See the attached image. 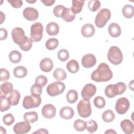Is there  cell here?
<instances>
[{
	"label": "cell",
	"mask_w": 134,
	"mask_h": 134,
	"mask_svg": "<svg viewBox=\"0 0 134 134\" xmlns=\"http://www.w3.org/2000/svg\"><path fill=\"white\" fill-rule=\"evenodd\" d=\"M113 72L109 65L105 63L99 64L97 68L91 74V79L96 82H107L113 77Z\"/></svg>",
	"instance_id": "1"
},
{
	"label": "cell",
	"mask_w": 134,
	"mask_h": 134,
	"mask_svg": "<svg viewBox=\"0 0 134 134\" xmlns=\"http://www.w3.org/2000/svg\"><path fill=\"white\" fill-rule=\"evenodd\" d=\"M107 59L114 65L120 64L123 60V55L121 51L116 46L111 47L107 53Z\"/></svg>",
	"instance_id": "2"
},
{
	"label": "cell",
	"mask_w": 134,
	"mask_h": 134,
	"mask_svg": "<svg viewBox=\"0 0 134 134\" xmlns=\"http://www.w3.org/2000/svg\"><path fill=\"white\" fill-rule=\"evenodd\" d=\"M111 17L110 11L107 8L101 9L97 13L95 19V24L98 28L104 27Z\"/></svg>",
	"instance_id": "3"
},
{
	"label": "cell",
	"mask_w": 134,
	"mask_h": 134,
	"mask_svg": "<svg viewBox=\"0 0 134 134\" xmlns=\"http://www.w3.org/2000/svg\"><path fill=\"white\" fill-rule=\"evenodd\" d=\"M78 114L82 118L88 117L92 113L91 103L89 100L81 99L77 105Z\"/></svg>",
	"instance_id": "4"
},
{
	"label": "cell",
	"mask_w": 134,
	"mask_h": 134,
	"mask_svg": "<svg viewBox=\"0 0 134 134\" xmlns=\"http://www.w3.org/2000/svg\"><path fill=\"white\" fill-rule=\"evenodd\" d=\"M43 27L41 23L37 22L31 26L30 27V39L34 42H39L43 37Z\"/></svg>",
	"instance_id": "5"
},
{
	"label": "cell",
	"mask_w": 134,
	"mask_h": 134,
	"mask_svg": "<svg viewBox=\"0 0 134 134\" xmlns=\"http://www.w3.org/2000/svg\"><path fill=\"white\" fill-rule=\"evenodd\" d=\"M65 84L60 82L56 81L49 84L47 87V92L49 95L52 97L61 94L65 90Z\"/></svg>",
	"instance_id": "6"
},
{
	"label": "cell",
	"mask_w": 134,
	"mask_h": 134,
	"mask_svg": "<svg viewBox=\"0 0 134 134\" xmlns=\"http://www.w3.org/2000/svg\"><path fill=\"white\" fill-rule=\"evenodd\" d=\"M41 102L40 96H35L28 95L24 98L23 101V106L26 109L36 108L40 106Z\"/></svg>",
	"instance_id": "7"
},
{
	"label": "cell",
	"mask_w": 134,
	"mask_h": 134,
	"mask_svg": "<svg viewBox=\"0 0 134 134\" xmlns=\"http://www.w3.org/2000/svg\"><path fill=\"white\" fill-rule=\"evenodd\" d=\"M12 37L14 43L19 46L24 43L28 38L25 35L24 30L20 27H15L12 30Z\"/></svg>",
	"instance_id": "8"
},
{
	"label": "cell",
	"mask_w": 134,
	"mask_h": 134,
	"mask_svg": "<svg viewBox=\"0 0 134 134\" xmlns=\"http://www.w3.org/2000/svg\"><path fill=\"white\" fill-rule=\"evenodd\" d=\"M130 107V103L126 97H121L117 99L115 104V110L120 114H125Z\"/></svg>",
	"instance_id": "9"
},
{
	"label": "cell",
	"mask_w": 134,
	"mask_h": 134,
	"mask_svg": "<svg viewBox=\"0 0 134 134\" xmlns=\"http://www.w3.org/2000/svg\"><path fill=\"white\" fill-rule=\"evenodd\" d=\"M96 92V87L91 84H86L81 91V96L84 99L89 100L91 99Z\"/></svg>",
	"instance_id": "10"
},
{
	"label": "cell",
	"mask_w": 134,
	"mask_h": 134,
	"mask_svg": "<svg viewBox=\"0 0 134 134\" xmlns=\"http://www.w3.org/2000/svg\"><path fill=\"white\" fill-rule=\"evenodd\" d=\"M29 123L28 121L25 120L24 121L19 122L16 124L13 127L14 132L17 134L28 133L31 129V126Z\"/></svg>",
	"instance_id": "11"
},
{
	"label": "cell",
	"mask_w": 134,
	"mask_h": 134,
	"mask_svg": "<svg viewBox=\"0 0 134 134\" xmlns=\"http://www.w3.org/2000/svg\"><path fill=\"white\" fill-rule=\"evenodd\" d=\"M24 17L27 20L31 21L36 20L39 16L38 10L33 7H27L25 8L23 12Z\"/></svg>",
	"instance_id": "12"
},
{
	"label": "cell",
	"mask_w": 134,
	"mask_h": 134,
	"mask_svg": "<svg viewBox=\"0 0 134 134\" xmlns=\"http://www.w3.org/2000/svg\"><path fill=\"white\" fill-rule=\"evenodd\" d=\"M96 58L95 56L91 53L84 55L82 58V64L85 68H91L94 66L96 63Z\"/></svg>",
	"instance_id": "13"
},
{
	"label": "cell",
	"mask_w": 134,
	"mask_h": 134,
	"mask_svg": "<svg viewBox=\"0 0 134 134\" xmlns=\"http://www.w3.org/2000/svg\"><path fill=\"white\" fill-rule=\"evenodd\" d=\"M42 116L47 119L53 118L56 114V108L52 104H48L44 105L41 110Z\"/></svg>",
	"instance_id": "14"
},
{
	"label": "cell",
	"mask_w": 134,
	"mask_h": 134,
	"mask_svg": "<svg viewBox=\"0 0 134 134\" xmlns=\"http://www.w3.org/2000/svg\"><path fill=\"white\" fill-rule=\"evenodd\" d=\"M39 66L42 71L44 72H49L53 69V63L51 59L49 58H45L41 60Z\"/></svg>",
	"instance_id": "15"
},
{
	"label": "cell",
	"mask_w": 134,
	"mask_h": 134,
	"mask_svg": "<svg viewBox=\"0 0 134 134\" xmlns=\"http://www.w3.org/2000/svg\"><path fill=\"white\" fill-rule=\"evenodd\" d=\"M95 28L94 26L90 23L84 25L81 28V34L85 38H89L93 36L95 34Z\"/></svg>",
	"instance_id": "16"
},
{
	"label": "cell",
	"mask_w": 134,
	"mask_h": 134,
	"mask_svg": "<svg viewBox=\"0 0 134 134\" xmlns=\"http://www.w3.org/2000/svg\"><path fill=\"white\" fill-rule=\"evenodd\" d=\"M120 127L126 134H131L133 132V124L129 119L122 120L120 122Z\"/></svg>",
	"instance_id": "17"
},
{
	"label": "cell",
	"mask_w": 134,
	"mask_h": 134,
	"mask_svg": "<svg viewBox=\"0 0 134 134\" xmlns=\"http://www.w3.org/2000/svg\"><path fill=\"white\" fill-rule=\"evenodd\" d=\"M108 32L110 36L114 38H116L120 35L121 31V28L118 24L112 23L108 27Z\"/></svg>",
	"instance_id": "18"
},
{
	"label": "cell",
	"mask_w": 134,
	"mask_h": 134,
	"mask_svg": "<svg viewBox=\"0 0 134 134\" xmlns=\"http://www.w3.org/2000/svg\"><path fill=\"white\" fill-rule=\"evenodd\" d=\"M60 117L64 119H70L74 116V110L69 106H64L60 110Z\"/></svg>",
	"instance_id": "19"
},
{
	"label": "cell",
	"mask_w": 134,
	"mask_h": 134,
	"mask_svg": "<svg viewBox=\"0 0 134 134\" xmlns=\"http://www.w3.org/2000/svg\"><path fill=\"white\" fill-rule=\"evenodd\" d=\"M105 94L108 98H113L118 95V91L116 84H109L105 89Z\"/></svg>",
	"instance_id": "20"
},
{
	"label": "cell",
	"mask_w": 134,
	"mask_h": 134,
	"mask_svg": "<svg viewBox=\"0 0 134 134\" xmlns=\"http://www.w3.org/2000/svg\"><path fill=\"white\" fill-rule=\"evenodd\" d=\"M46 31L50 36H55L59 32V26L55 22H50L46 26Z\"/></svg>",
	"instance_id": "21"
},
{
	"label": "cell",
	"mask_w": 134,
	"mask_h": 134,
	"mask_svg": "<svg viewBox=\"0 0 134 134\" xmlns=\"http://www.w3.org/2000/svg\"><path fill=\"white\" fill-rule=\"evenodd\" d=\"M20 98V94L19 92L16 90H13L8 97V99L11 106H16L18 105Z\"/></svg>",
	"instance_id": "22"
},
{
	"label": "cell",
	"mask_w": 134,
	"mask_h": 134,
	"mask_svg": "<svg viewBox=\"0 0 134 134\" xmlns=\"http://www.w3.org/2000/svg\"><path fill=\"white\" fill-rule=\"evenodd\" d=\"M1 94L0 95H5L10 94L13 91V85L10 82H5L0 86Z\"/></svg>",
	"instance_id": "23"
},
{
	"label": "cell",
	"mask_w": 134,
	"mask_h": 134,
	"mask_svg": "<svg viewBox=\"0 0 134 134\" xmlns=\"http://www.w3.org/2000/svg\"><path fill=\"white\" fill-rule=\"evenodd\" d=\"M61 18L66 22H71L75 19V15L72 12L71 8L65 7Z\"/></svg>",
	"instance_id": "24"
},
{
	"label": "cell",
	"mask_w": 134,
	"mask_h": 134,
	"mask_svg": "<svg viewBox=\"0 0 134 134\" xmlns=\"http://www.w3.org/2000/svg\"><path fill=\"white\" fill-rule=\"evenodd\" d=\"M13 74L17 78H23L27 75V70L24 66H18L14 68Z\"/></svg>",
	"instance_id": "25"
},
{
	"label": "cell",
	"mask_w": 134,
	"mask_h": 134,
	"mask_svg": "<svg viewBox=\"0 0 134 134\" xmlns=\"http://www.w3.org/2000/svg\"><path fill=\"white\" fill-rule=\"evenodd\" d=\"M72 2V5L71 9L72 12L75 15L80 13L82 10V7L84 4L85 2L84 1L73 0Z\"/></svg>",
	"instance_id": "26"
},
{
	"label": "cell",
	"mask_w": 134,
	"mask_h": 134,
	"mask_svg": "<svg viewBox=\"0 0 134 134\" xmlns=\"http://www.w3.org/2000/svg\"><path fill=\"white\" fill-rule=\"evenodd\" d=\"M11 106L8 97L5 95H0V110L1 112L8 110Z\"/></svg>",
	"instance_id": "27"
},
{
	"label": "cell",
	"mask_w": 134,
	"mask_h": 134,
	"mask_svg": "<svg viewBox=\"0 0 134 134\" xmlns=\"http://www.w3.org/2000/svg\"><path fill=\"white\" fill-rule=\"evenodd\" d=\"M66 68L69 72L75 73L79 70V64L76 60H71L67 63Z\"/></svg>",
	"instance_id": "28"
},
{
	"label": "cell",
	"mask_w": 134,
	"mask_h": 134,
	"mask_svg": "<svg viewBox=\"0 0 134 134\" xmlns=\"http://www.w3.org/2000/svg\"><path fill=\"white\" fill-rule=\"evenodd\" d=\"M24 120H26L30 123H34L38 119V114L36 111H29L25 113L23 116Z\"/></svg>",
	"instance_id": "29"
},
{
	"label": "cell",
	"mask_w": 134,
	"mask_h": 134,
	"mask_svg": "<svg viewBox=\"0 0 134 134\" xmlns=\"http://www.w3.org/2000/svg\"><path fill=\"white\" fill-rule=\"evenodd\" d=\"M123 16L127 18H131L134 15V8L131 5H126L122 9Z\"/></svg>",
	"instance_id": "30"
},
{
	"label": "cell",
	"mask_w": 134,
	"mask_h": 134,
	"mask_svg": "<svg viewBox=\"0 0 134 134\" xmlns=\"http://www.w3.org/2000/svg\"><path fill=\"white\" fill-rule=\"evenodd\" d=\"M8 57L10 61L13 63H19L21 61L22 58L21 54L18 51L15 50L12 51L9 53Z\"/></svg>",
	"instance_id": "31"
},
{
	"label": "cell",
	"mask_w": 134,
	"mask_h": 134,
	"mask_svg": "<svg viewBox=\"0 0 134 134\" xmlns=\"http://www.w3.org/2000/svg\"><path fill=\"white\" fill-rule=\"evenodd\" d=\"M53 76L57 80L61 81L66 79V73L63 69L57 68L54 71L53 73Z\"/></svg>",
	"instance_id": "32"
},
{
	"label": "cell",
	"mask_w": 134,
	"mask_h": 134,
	"mask_svg": "<svg viewBox=\"0 0 134 134\" xmlns=\"http://www.w3.org/2000/svg\"><path fill=\"white\" fill-rule=\"evenodd\" d=\"M66 98L69 103H74L78 99V94L77 91L74 90H69L66 95Z\"/></svg>",
	"instance_id": "33"
},
{
	"label": "cell",
	"mask_w": 134,
	"mask_h": 134,
	"mask_svg": "<svg viewBox=\"0 0 134 134\" xmlns=\"http://www.w3.org/2000/svg\"><path fill=\"white\" fill-rule=\"evenodd\" d=\"M102 117L104 121L106 122H110L114 120L115 115L113 110L108 109L103 113Z\"/></svg>",
	"instance_id": "34"
},
{
	"label": "cell",
	"mask_w": 134,
	"mask_h": 134,
	"mask_svg": "<svg viewBox=\"0 0 134 134\" xmlns=\"http://www.w3.org/2000/svg\"><path fill=\"white\" fill-rule=\"evenodd\" d=\"M59 45L58 40L56 38H50L46 42L45 46L49 50H53L57 48Z\"/></svg>",
	"instance_id": "35"
},
{
	"label": "cell",
	"mask_w": 134,
	"mask_h": 134,
	"mask_svg": "<svg viewBox=\"0 0 134 134\" xmlns=\"http://www.w3.org/2000/svg\"><path fill=\"white\" fill-rule=\"evenodd\" d=\"M73 127L76 131H83L86 129V122L80 119H76L74 122Z\"/></svg>",
	"instance_id": "36"
},
{
	"label": "cell",
	"mask_w": 134,
	"mask_h": 134,
	"mask_svg": "<svg viewBox=\"0 0 134 134\" xmlns=\"http://www.w3.org/2000/svg\"><path fill=\"white\" fill-rule=\"evenodd\" d=\"M86 128L89 132L94 133L97 130L98 125L96 121L94 120L91 119L86 122Z\"/></svg>",
	"instance_id": "37"
},
{
	"label": "cell",
	"mask_w": 134,
	"mask_h": 134,
	"mask_svg": "<svg viewBox=\"0 0 134 134\" xmlns=\"http://www.w3.org/2000/svg\"><path fill=\"white\" fill-rule=\"evenodd\" d=\"M100 2L98 0H91L88 2L87 4L88 8L90 10L95 12L100 7Z\"/></svg>",
	"instance_id": "38"
},
{
	"label": "cell",
	"mask_w": 134,
	"mask_h": 134,
	"mask_svg": "<svg viewBox=\"0 0 134 134\" xmlns=\"http://www.w3.org/2000/svg\"><path fill=\"white\" fill-rule=\"evenodd\" d=\"M42 92V87L40 85L35 84L32 85L30 88V93L31 95L35 96H40Z\"/></svg>",
	"instance_id": "39"
},
{
	"label": "cell",
	"mask_w": 134,
	"mask_h": 134,
	"mask_svg": "<svg viewBox=\"0 0 134 134\" xmlns=\"http://www.w3.org/2000/svg\"><path fill=\"white\" fill-rule=\"evenodd\" d=\"M59 60L61 61L64 62L66 61L69 58V53L66 49H61L60 50L57 54Z\"/></svg>",
	"instance_id": "40"
},
{
	"label": "cell",
	"mask_w": 134,
	"mask_h": 134,
	"mask_svg": "<svg viewBox=\"0 0 134 134\" xmlns=\"http://www.w3.org/2000/svg\"><path fill=\"white\" fill-rule=\"evenodd\" d=\"M94 104L98 108H103L105 106L106 102L103 97L97 96L94 99Z\"/></svg>",
	"instance_id": "41"
},
{
	"label": "cell",
	"mask_w": 134,
	"mask_h": 134,
	"mask_svg": "<svg viewBox=\"0 0 134 134\" xmlns=\"http://www.w3.org/2000/svg\"><path fill=\"white\" fill-rule=\"evenodd\" d=\"M65 7L62 5H57L53 9V15L58 18H60L62 16V15L64 12Z\"/></svg>",
	"instance_id": "42"
},
{
	"label": "cell",
	"mask_w": 134,
	"mask_h": 134,
	"mask_svg": "<svg viewBox=\"0 0 134 134\" xmlns=\"http://www.w3.org/2000/svg\"><path fill=\"white\" fill-rule=\"evenodd\" d=\"M15 121V118L13 114H7L4 115L3 117V123L7 126H10L12 125Z\"/></svg>",
	"instance_id": "43"
},
{
	"label": "cell",
	"mask_w": 134,
	"mask_h": 134,
	"mask_svg": "<svg viewBox=\"0 0 134 134\" xmlns=\"http://www.w3.org/2000/svg\"><path fill=\"white\" fill-rule=\"evenodd\" d=\"M32 40L29 38H28L27 40L19 46V48L24 51H28L31 48L32 46Z\"/></svg>",
	"instance_id": "44"
},
{
	"label": "cell",
	"mask_w": 134,
	"mask_h": 134,
	"mask_svg": "<svg viewBox=\"0 0 134 134\" xmlns=\"http://www.w3.org/2000/svg\"><path fill=\"white\" fill-rule=\"evenodd\" d=\"M10 77V74L9 71L4 68L0 69V81H6Z\"/></svg>",
	"instance_id": "45"
},
{
	"label": "cell",
	"mask_w": 134,
	"mask_h": 134,
	"mask_svg": "<svg viewBox=\"0 0 134 134\" xmlns=\"http://www.w3.org/2000/svg\"><path fill=\"white\" fill-rule=\"evenodd\" d=\"M48 82V79L46 76L40 75L36 77L35 79V83L40 85L42 87L44 86Z\"/></svg>",
	"instance_id": "46"
},
{
	"label": "cell",
	"mask_w": 134,
	"mask_h": 134,
	"mask_svg": "<svg viewBox=\"0 0 134 134\" xmlns=\"http://www.w3.org/2000/svg\"><path fill=\"white\" fill-rule=\"evenodd\" d=\"M116 84L117 88H118V94L119 95L122 94L127 89L126 85L124 82H118Z\"/></svg>",
	"instance_id": "47"
},
{
	"label": "cell",
	"mask_w": 134,
	"mask_h": 134,
	"mask_svg": "<svg viewBox=\"0 0 134 134\" xmlns=\"http://www.w3.org/2000/svg\"><path fill=\"white\" fill-rule=\"evenodd\" d=\"M7 2L10 3L11 6L15 8H19L23 5V1H18V0H8Z\"/></svg>",
	"instance_id": "48"
},
{
	"label": "cell",
	"mask_w": 134,
	"mask_h": 134,
	"mask_svg": "<svg viewBox=\"0 0 134 134\" xmlns=\"http://www.w3.org/2000/svg\"><path fill=\"white\" fill-rule=\"evenodd\" d=\"M7 37V31L6 29L1 28H0V39L3 40L6 39Z\"/></svg>",
	"instance_id": "49"
},
{
	"label": "cell",
	"mask_w": 134,
	"mask_h": 134,
	"mask_svg": "<svg viewBox=\"0 0 134 134\" xmlns=\"http://www.w3.org/2000/svg\"><path fill=\"white\" fill-rule=\"evenodd\" d=\"M44 5L47 6H50L52 5L55 3V0H46V1H40Z\"/></svg>",
	"instance_id": "50"
},
{
	"label": "cell",
	"mask_w": 134,
	"mask_h": 134,
	"mask_svg": "<svg viewBox=\"0 0 134 134\" xmlns=\"http://www.w3.org/2000/svg\"><path fill=\"white\" fill-rule=\"evenodd\" d=\"M32 133H49V132L44 128H42V129H40L38 130L33 132Z\"/></svg>",
	"instance_id": "51"
},
{
	"label": "cell",
	"mask_w": 134,
	"mask_h": 134,
	"mask_svg": "<svg viewBox=\"0 0 134 134\" xmlns=\"http://www.w3.org/2000/svg\"><path fill=\"white\" fill-rule=\"evenodd\" d=\"M0 13H1V24H2L3 23V22L5 20V14H3V13L1 11L0 12Z\"/></svg>",
	"instance_id": "52"
},
{
	"label": "cell",
	"mask_w": 134,
	"mask_h": 134,
	"mask_svg": "<svg viewBox=\"0 0 134 134\" xmlns=\"http://www.w3.org/2000/svg\"><path fill=\"white\" fill-rule=\"evenodd\" d=\"M105 133H116V132L115 131H114V130H113V129H109V130H108L107 131H106Z\"/></svg>",
	"instance_id": "53"
},
{
	"label": "cell",
	"mask_w": 134,
	"mask_h": 134,
	"mask_svg": "<svg viewBox=\"0 0 134 134\" xmlns=\"http://www.w3.org/2000/svg\"><path fill=\"white\" fill-rule=\"evenodd\" d=\"M27 2L28 3H35V2H36V1H33V2H31V1L30 2V1H27Z\"/></svg>",
	"instance_id": "54"
}]
</instances>
